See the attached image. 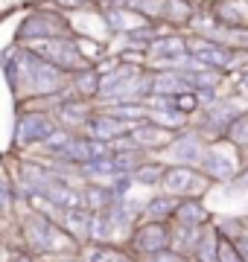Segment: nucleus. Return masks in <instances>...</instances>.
<instances>
[{
	"instance_id": "8",
	"label": "nucleus",
	"mask_w": 248,
	"mask_h": 262,
	"mask_svg": "<svg viewBox=\"0 0 248 262\" xmlns=\"http://www.w3.org/2000/svg\"><path fill=\"white\" fill-rule=\"evenodd\" d=\"M170 239H172L170 222H146V219H140L132 227V233L126 236L123 245L134 253V259L143 262L149 256H155V253L170 251Z\"/></svg>"
},
{
	"instance_id": "7",
	"label": "nucleus",
	"mask_w": 248,
	"mask_h": 262,
	"mask_svg": "<svg viewBox=\"0 0 248 262\" xmlns=\"http://www.w3.org/2000/svg\"><path fill=\"white\" fill-rule=\"evenodd\" d=\"M187 58V32L163 27L146 47V70H178Z\"/></svg>"
},
{
	"instance_id": "31",
	"label": "nucleus",
	"mask_w": 248,
	"mask_h": 262,
	"mask_svg": "<svg viewBox=\"0 0 248 262\" xmlns=\"http://www.w3.org/2000/svg\"><path fill=\"white\" fill-rule=\"evenodd\" d=\"M231 84H234V94H239L242 99H248V64L231 76Z\"/></svg>"
},
{
	"instance_id": "28",
	"label": "nucleus",
	"mask_w": 248,
	"mask_h": 262,
	"mask_svg": "<svg viewBox=\"0 0 248 262\" xmlns=\"http://www.w3.org/2000/svg\"><path fill=\"white\" fill-rule=\"evenodd\" d=\"M172 108L175 111H181L184 117H196V114L201 111V102H199V96L193 94V91H181V94H175L172 96Z\"/></svg>"
},
{
	"instance_id": "32",
	"label": "nucleus",
	"mask_w": 248,
	"mask_h": 262,
	"mask_svg": "<svg viewBox=\"0 0 248 262\" xmlns=\"http://www.w3.org/2000/svg\"><path fill=\"white\" fill-rule=\"evenodd\" d=\"M143 262H190L187 256H181V253H175V251H161V253H155V256H149V259Z\"/></svg>"
},
{
	"instance_id": "1",
	"label": "nucleus",
	"mask_w": 248,
	"mask_h": 262,
	"mask_svg": "<svg viewBox=\"0 0 248 262\" xmlns=\"http://www.w3.org/2000/svg\"><path fill=\"white\" fill-rule=\"evenodd\" d=\"M15 245L29 251L32 256H38L41 262L79 251V245L61 230L56 219L35 207H20L15 213Z\"/></svg>"
},
{
	"instance_id": "5",
	"label": "nucleus",
	"mask_w": 248,
	"mask_h": 262,
	"mask_svg": "<svg viewBox=\"0 0 248 262\" xmlns=\"http://www.w3.org/2000/svg\"><path fill=\"white\" fill-rule=\"evenodd\" d=\"M208 143H210L208 137L190 122L187 128L175 131L172 140L155 158L161 160V163H167V166H201V158H204Z\"/></svg>"
},
{
	"instance_id": "12",
	"label": "nucleus",
	"mask_w": 248,
	"mask_h": 262,
	"mask_svg": "<svg viewBox=\"0 0 248 262\" xmlns=\"http://www.w3.org/2000/svg\"><path fill=\"white\" fill-rule=\"evenodd\" d=\"M126 131H129V128H126L123 122H117L108 111L94 108V114L88 117L82 134H85V137H91V140H99V143H114V140H120V137H123Z\"/></svg>"
},
{
	"instance_id": "25",
	"label": "nucleus",
	"mask_w": 248,
	"mask_h": 262,
	"mask_svg": "<svg viewBox=\"0 0 248 262\" xmlns=\"http://www.w3.org/2000/svg\"><path fill=\"white\" fill-rule=\"evenodd\" d=\"M163 169H167V163H161V160L155 158H149L143 163V166H137L132 172V181H134V187H143V189H161V178H163Z\"/></svg>"
},
{
	"instance_id": "30",
	"label": "nucleus",
	"mask_w": 248,
	"mask_h": 262,
	"mask_svg": "<svg viewBox=\"0 0 248 262\" xmlns=\"http://www.w3.org/2000/svg\"><path fill=\"white\" fill-rule=\"evenodd\" d=\"M108 187H111L114 198L120 201V198H129L134 192V181L132 175H114V178H108Z\"/></svg>"
},
{
	"instance_id": "11",
	"label": "nucleus",
	"mask_w": 248,
	"mask_h": 262,
	"mask_svg": "<svg viewBox=\"0 0 248 262\" xmlns=\"http://www.w3.org/2000/svg\"><path fill=\"white\" fill-rule=\"evenodd\" d=\"M172 134H175V131L163 128V125H158V122H152V120H143V122H137V125L129 128L132 143L137 149H143L146 155H158V151L172 140Z\"/></svg>"
},
{
	"instance_id": "24",
	"label": "nucleus",
	"mask_w": 248,
	"mask_h": 262,
	"mask_svg": "<svg viewBox=\"0 0 248 262\" xmlns=\"http://www.w3.org/2000/svg\"><path fill=\"white\" fill-rule=\"evenodd\" d=\"M222 140L231 143V146L242 155V160L248 163V105L231 120V125L225 128V134H222Z\"/></svg>"
},
{
	"instance_id": "35",
	"label": "nucleus",
	"mask_w": 248,
	"mask_h": 262,
	"mask_svg": "<svg viewBox=\"0 0 248 262\" xmlns=\"http://www.w3.org/2000/svg\"><path fill=\"white\" fill-rule=\"evenodd\" d=\"M187 3H193L196 9H201V6H208V0H187Z\"/></svg>"
},
{
	"instance_id": "29",
	"label": "nucleus",
	"mask_w": 248,
	"mask_h": 262,
	"mask_svg": "<svg viewBox=\"0 0 248 262\" xmlns=\"http://www.w3.org/2000/svg\"><path fill=\"white\" fill-rule=\"evenodd\" d=\"M44 3H50L53 9L65 12V15H76V12L96 9V0H44Z\"/></svg>"
},
{
	"instance_id": "26",
	"label": "nucleus",
	"mask_w": 248,
	"mask_h": 262,
	"mask_svg": "<svg viewBox=\"0 0 248 262\" xmlns=\"http://www.w3.org/2000/svg\"><path fill=\"white\" fill-rule=\"evenodd\" d=\"M96 108L108 111L117 122H123L126 128H132V125L146 120V105L143 102H114V105H96Z\"/></svg>"
},
{
	"instance_id": "16",
	"label": "nucleus",
	"mask_w": 248,
	"mask_h": 262,
	"mask_svg": "<svg viewBox=\"0 0 248 262\" xmlns=\"http://www.w3.org/2000/svg\"><path fill=\"white\" fill-rule=\"evenodd\" d=\"M67 91L79 99H91L96 102V94H99V70L94 64H85L73 70V73H67Z\"/></svg>"
},
{
	"instance_id": "23",
	"label": "nucleus",
	"mask_w": 248,
	"mask_h": 262,
	"mask_svg": "<svg viewBox=\"0 0 248 262\" xmlns=\"http://www.w3.org/2000/svg\"><path fill=\"white\" fill-rule=\"evenodd\" d=\"M190 91L181 70H152V94L149 96H175Z\"/></svg>"
},
{
	"instance_id": "15",
	"label": "nucleus",
	"mask_w": 248,
	"mask_h": 262,
	"mask_svg": "<svg viewBox=\"0 0 248 262\" xmlns=\"http://www.w3.org/2000/svg\"><path fill=\"white\" fill-rule=\"evenodd\" d=\"M79 259L82 262H137L134 253L123 242H85L79 248Z\"/></svg>"
},
{
	"instance_id": "13",
	"label": "nucleus",
	"mask_w": 248,
	"mask_h": 262,
	"mask_svg": "<svg viewBox=\"0 0 248 262\" xmlns=\"http://www.w3.org/2000/svg\"><path fill=\"white\" fill-rule=\"evenodd\" d=\"M204 12L222 27H248V0H208Z\"/></svg>"
},
{
	"instance_id": "14",
	"label": "nucleus",
	"mask_w": 248,
	"mask_h": 262,
	"mask_svg": "<svg viewBox=\"0 0 248 262\" xmlns=\"http://www.w3.org/2000/svg\"><path fill=\"white\" fill-rule=\"evenodd\" d=\"M213 222V210L204 204V198H178V207H175V215H172V225L181 227H204Z\"/></svg>"
},
{
	"instance_id": "22",
	"label": "nucleus",
	"mask_w": 248,
	"mask_h": 262,
	"mask_svg": "<svg viewBox=\"0 0 248 262\" xmlns=\"http://www.w3.org/2000/svg\"><path fill=\"white\" fill-rule=\"evenodd\" d=\"M216 248H219V233H216V227L210 222L196 236V245L190 251V262H216Z\"/></svg>"
},
{
	"instance_id": "19",
	"label": "nucleus",
	"mask_w": 248,
	"mask_h": 262,
	"mask_svg": "<svg viewBox=\"0 0 248 262\" xmlns=\"http://www.w3.org/2000/svg\"><path fill=\"white\" fill-rule=\"evenodd\" d=\"M15 187H18V181H15L9 158H0V222L15 219V207H18V201H15Z\"/></svg>"
},
{
	"instance_id": "20",
	"label": "nucleus",
	"mask_w": 248,
	"mask_h": 262,
	"mask_svg": "<svg viewBox=\"0 0 248 262\" xmlns=\"http://www.w3.org/2000/svg\"><path fill=\"white\" fill-rule=\"evenodd\" d=\"M193 15H196V6H193V3H187V0H163L161 24H163L167 29L187 32V29H190Z\"/></svg>"
},
{
	"instance_id": "3",
	"label": "nucleus",
	"mask_w": 248,
	"mask_h": 262,
	"mask_svg": "<svg viewBox=\"0 0 248 262\" xmlns=\"http://www.w3.org/2000/svg\"><path fill=\"white\" fill-rule=\"evenodd\" d=\"M56 128H58V122L50 111L35 108V105H18L15 125H12V151H18V155L38 151Z\"/></svg>"
},
{
	"instance_id": "27",
	"label": "nucleus",
	"mask_w": 248,
	"mask_h": 262,
	"mask_svg": "<svg viewBox=\"0 0 248 262\" xmlns=\"http://www.w3.org/2000/svg\"><path fill=\"white\" fill-rule=\"evenodd\" d=\"M213 227L222 239H237L242 230H245V215H237V213H213Z\"/></svg>"
},
{
	"instance_id": "37",
	"label": "nucleus",
	"mask_w": 248,
	"mask_h": 262,
	"mask_svg": "<svg viewBox=\"0 0 248 262\" xmlns=\"http://www.w3.org/2000/svg\"><path fill=\"white\" fill-rule=\"evenodd\" d=\"M245 230H248V213H245Z\"/></svg>"
},
{
	"instance_id": "6",
	"label": "nucleus",
	"mask_w": 248,
	"mask_h": 262,
	"mask_svg": "<svg viewBox=\"0 0 248 262\" xmlns=\"http://www.w3.org/2000/svg\"><path fill=\"white\" fill-rule=\"evenodd\" d=\"M242 108H245V99L239 94H222L216 102L201 105V111L196 114L190 122L208 137V140H222L225 128H228L231 120H234Z\"/></svg>"
},
{
	"instance_id": "33",
	"label": "nucleus",
	"mask_w": 248,
	"mask_h": 262,
	"mask_svg": "<svg viewBox=\"0 0 248 262\" xmlns=\"http://www.w3.org/2000/svg\"><path fill=\"white\" fill-rule=\"evenodd\" d=\"M234 248H237L239 256H242V259L248 262V230H242V233H239L237 239H234Z\"/></svg>"
},
{
	"instance_id": "10",
	"label": "nucleus",
	"mask_w": 248,
	"mask_h": 262,
	"mask_svg": "<svg viewBox=\"0 0 248 262\" xmlns=\"http://www.w3.org/2000/svg\"><path fill=\"white\" fill-rule=\"evenodd\" d=\"M29 50H35L41 58H47L50 64H56L65 73H73L79 67H85L88 61L82 58L76 47V35H61V38H47V41H32L27 44Z\"/></svg>"
},
{
	"instance_id": "2",
	"label": "nucleus",
	"mask_w": 248,
	"mask_h": 262,
	"mask_svg": "<svg viewBox=\"0 0 248 262\" xmlns=\"http://www.w3.org/2000/svg\"><path fill=\"white\" fill-rule=\"evenodd\" d=\"M61 35H73L70 18L65 12L53 9L50 3H38V6H29L20 20L15 24V44H32V41H47V38H61Z\"/></svg>"
},
{
	"instance_id": "36",
	"label": "nucleus",
	"mask_w": 248,
	"mask_h": 262,
	"mask_svg": "<svg viewBox=\"0 0 248 262\" xmlns=\"http://www.w3.org/2000/svg\"><path fill=\"white\" fill-rule=\"evenodd\" d=\"M6 15H9V9H0V20L6 18Z\"/></svg>"
},
{
	"instance_id": "34",
	"label": "nucleus",
	"mask_w": 248,
	"mask_h": 262,
	"mask_svg": "<svg viewBox=\"0 0 248 262\" xmlns=\"http://www.w3.org/2000/svg\"><path fill=\"white\" fill-rule=\"evenodd\" d=\"M9 262H41V259L38 256H32L29 251H24V248H15L12 256H9Z\"/></svg>"
},
{
	"instance_id": "4",
	"label": "nucleus",
	"mask_w": 248,
	"mask_h": 262,
	"mask_svg": "<svg viewBox=\"0 0 248 262\" xmlns=\"http://www.w3.org/2000/svg\"><path fill=\"white\" fill-rule=\"evenodd\" d=\"M248 163L242 160V155H239L231 143L225 140H210L208 149H204V158H201V172L208 175V181L213 184V187H225V184H231V181L239 178V172L245 169Z\"/></svg>"
},
{
	"instance_id": "9",
	"label": "nucleus",
	"mask_w": 248,
	"mask_h": 262,
	"mask_svg": "<svg viewBox=\"0 0 248 262\" xmlns=\"http://www.w3.org/2000/svg\"><path fill=\"white\" fill-rule=\"evenodd\" d=\"M161 189L175 198H204L213 189V184L199 166H167L161 178Z\"/></svg>"
},
{
	"instance_id": "18",
	"label": "nucleus",
	"mask_w": 248,
	"mask_h": 262,
	"mask_svg": "<svg viewBox=\"0 0 248 262\" xmlns=\"http://www.w3.org/2000/svg\"><path fill=\"white\" fill-rule=\"evenodd\" d=\"M56 222L61 225V230H65V233L70 236L79 248L88 242V225H91V213H88V210H82V207L61 210V213L56 215Z\"/></svg>"
},
{
	"instance_id": "21",
	"label": "nucleus",
	"mask_w": 248,
	"mask_h": 262,
	"mask_svg": "<svg viewBox=\"0 0 248 262\" xmlns=\"http://www.w3.org/2000/svg\"><path fill=\"white\" fill-rule=\"evenodd\" d=\"M117 198L108 187V181H85L82 184V207L88 213H96V210H108Z\"/></svg>"
},
{
	"instance_id": "17",
	"label": "nucleus",
	"mask_w": 248,
	"mask_h": 262,
	"mask_svg": "<svg viewBox=\"0 0 248 262\" xmlns=\"http://www.w3.org/2000/svg\"><path fill=\"white\" fill-rule=\"evenodd\" d=\"M175 207H178V198L163 192V189H155L140 207V219H146V222H172Z\"/></svg>"
}]
</instances>
